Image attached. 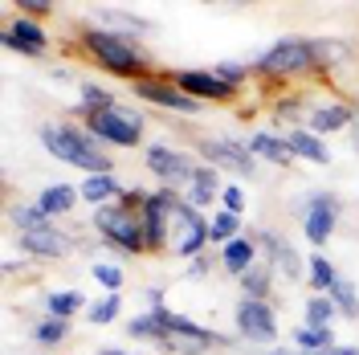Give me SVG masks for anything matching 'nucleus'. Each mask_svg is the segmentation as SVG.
Wrapping results in <instances>:
<instances>
[{
  "mask_svg": "<svg viewBox=\"0 0 359 355\" xmlns=\"http://www.w3.org/2000/svg\"><path fill=\"white\" fill-rule=\"evenodd\" d=\"M98 355H135V351H114V347H107V351H98Z\"/></svg>",
  "mask_w": 359,
  "mask_h": 355,
  "instance_id": "49530a36",
  "label": "nucleus"
},
{
  "mask_svg": "<svg viewBox=\"0 0 359 355\" xmlns=\"http://www.w3.org/2000/svg\"><path fill=\"white\" fill-rule=\"evenodd\" d=\"M78 90H82V102L74 107V114H78L82 123H86L90 114H102V111H114V107H118V102H114V94L107 86H98V82H82Z\"/></svg>",
  "mask_w": 359,
  "mask_h": 355,
  "instance_id": "aec40b11",
  "label": "nucleus"
},
{
  "mask_svg": "<svg viewBox=\"0 0 359 355\" xmlns=\"http://www.w3.org/2000/svg\"><path fill=\"white\" fill-rule=\"evenodd\" d=\"M131 90L143 98V102H151V107H163V111H176V114H201V102L192 98V94H184V90L163 74V78H147V82H131Z\"/></svg>",
  "mask_w": 359,
  "mask_h": 355,
  "instance_id": "9b49d317",
  "label": "nucleus"
},
{
  "mask_svg": "<svg viewBox=\"0 0 359 355\" xmlns=\"http://www.w3.org/2000/svg\"><path fill=\"white\" fill-rule=\"evenodd\" d=\"M335 314H339V307L331 302V294H314L306 302V327H331Z\"/></svg>",
  "mask_w": 359,
  "mask_h": 355,
  "instance_id": "c756f323",
  "label": "nucleus"
},
{
  "mask_svg": "<svg viewBox=\"0 0 359 355\" xmlns=\"http://www.w3.org/2000/svg\"><path fill=\"white\" fill-rule=\"evenodd\" d=\"M0 41H4V49L25 53V58H41L45 49H49L45 29H41L37 21H29V17H17V21L4 25V29H0Z\"/></svg>",
  "mask_w": 359,
  "mask_h": 355,
  "instance_id": "ddd939ff",
  "label": "nucleus"
},
{
  "mask_svg": "<svg viewBox=\"0 0 359 355\" xmlns=\"http://www.w3.org/2000/svg\"><path fill=\"white\" fill-rule=\"evenodd\" d=\"M90 274H94V282H102L111 294H118V290L127 286V274H123L118 266H111V262H94V269H90Z\"/></svg>",
  "mask_w": 359,
  "mask_h": 355,
  "instance_id": "72a5a7b5",
  "label": "nucleus"
},
{
  "mask_svg": "<svg viewBox=\"0 0 359 355\" xmlns=\"http://www.w3.org/2000/svg\"><path fill=\"white\" fill-rule=\"evenodd\" d=\"M172 225H176V237H172V253H180V257H201L204 245H208V221L201 217V208H192L188 200L176 208V217H172Z\"/></svg>",
  "mask_w": 359,
  "mask_h": 355,
  "instance_id": "9d476101",
  "label": "nucleus"
},
{
  "mask_svg": "<svg viewBox=\"0 0 359 355\" xmlns=\"http://www.w3.org/2000/svg\"><path fill=\"white\" fill-rule=\"evenodd\" d=\"M286 143H290L294 159H311V163H331V152H327V143L318 139L314 131H298V127H290L286 131Z\"/></svg>",
  "mask_w": 359,
  "mask_h": 355,
  "instance_id": "a211bd4d",
  "label": "nucleus"
},
{
  "mask_svg": "<svg viewBox=\"0 0 359 355\" xmlns=\"http://www.w3.org/2000/svg\"><path fill=\"white\" fill-rule=\"evenodd\" d=\"M351 114H355V107H347V102H323V107H314L311 111V127L306 131H314L318 139L331 131H343V127H351Z\"/></svg>",
  "mask_w": 359,
  "mask_h": 355,
  "instance_id": "dca6fc26",
  "label": "nucleus"
},
{
  "mask_svg": "<svg viewBox=\"0 0 359 355\" xmlns=\"http://www.w3.org/2000/svg\"><path fill=\"white\" fill-rule=\"evenodd\" d=\"M8 221L17 225V233H33V229H49V217L41 213V204H13Z\"/></svg>",
  "mask_w": 359,
  "mask_h": 355,
  "instance_id": "bb28decb",
  "label": "nucleus"
},
{
  "mask_svg": "<svg viewBox=\"0 0 359 355\" xmlns=\"http://www.w3.org/2000/svg\"><path fill=\"white\" fill-rule=\"evenodd\" d=\"M290 339L302 351H327V347H335V331L331 327H298Z\"/></svg>",
  "mask_w": 359,
  "mask_h": 355,
  "instance_id": "c85d7f7f",
  "label": "nucleus"
},
{
  "mask_svg": "<svg viewBox=\"0 0 359 355\" xmlns=\"http://www.w3.org/2000/svg\"><path fill=\"white\" fill-rule=\"evenodd\" d=\"M253 69L262 74V78H294V74H302V69H314V49L311 41H302V37H282V41H273L253 62Z\"/></svg>",
  "mask_w": 359,
  "mask_h": 355,
  "instance_id": "20e7f679",
  "label": "nucleus"
},
{
  "mask_svg": "<svg viewBox=\"0 0 359 355\" xmlns=\"http://www.w3.org/2000/svg\"><path fill=\"white\" fill-rule=\"evenodd\" d=\"M318 355H359V347H339L335 343V347H327V351H318Z\"/></svg>",
  "mask_w": 359,
  "mask_h": 355,
  "instance_id": "c03bdc74",
  "label": "nucleus"
},
{
  "mask_svg": "<svg viewBox=\"0 0 359 355\" xmlns=\"http://www.w3.org/2000/svg\"><path fill=\"white\" fill-rule=\"evenodd\" d=\"M347 131H351V152L359 156V107H355V114H351V127H347Z\"/></svg>",
  "mask_w": 359,
  "mask_h": 355,
  "instance_id": "37998d69",
  "label": "nucleus"
},
{
  "mask_svg": "<svg viewBox=\"0 0 359 355\" xmlns=\"http://www.w3.org/2000/svg\"><path fill=\"white\" fill-rule=\"evenodd\" d=\"M266 355H298V351H290V347H269Z\"/></svg>",
  "mask_w": 359,
  "mask_h": 355,
  "instance_id": "a18cd8bd",
  "label": "nucleus"
},
{
  "mask_svg": "<svg viewBox=\"0 0 359 355\" xmlns=\"http://www.w3.org/2000/svg\"><path fill=\"white\" fill-rule=\"evenodd\" d=\"M69 339V319H37L33 323V343H41V347H57V343H66Z\"/></svg>",
  "mask_w": 359,
  "mask_h": 355,
  "instance_id": "a878e982",
  "label": "nucleus"
},
{
  "mask_svg": "<svg viewBox=\"0 0 359 355\" xmlns=\"http://www.w3.org/2000/svg\"><path fill=\"white\" fill-rule=\"evenodd\" d=\"M212 74L221 78V82H229V86H245V78H249V69L245 66H237V62H221V66H212Z\"/></svg>",
  "mask_w": 359,
  "mask_h": 355,
  "instance_id": "c9c22d12",
  "label": "nucleus"
},
{
  "mask_svg": "<svg viewBox=\"0 0 359 355\" xmlns=\"http://www.w3.org/2000/svg\"><path fill=\"white\" fill-rule=\"evenodd\" d=\"M306 282L314 286V294H331L339 282V269L323 257V253H314L311 262H306Z\"/></svg>",
  "mask_w": 359,
  "mask_h": 355,
  "instance_id": "393cba45",
  "label": "nucleus"
},
{
  "mask_svg": "<svg viewBox=\"0 0 359 355\" xmlns=\"http://www.w3.org/2000/svg\"><path fill=\"white\" fill-rule=\"evenodd\" d=\"M78 196L86 200V204H94V208H102V204H111V200L123 196V188H118L114 176H86L78 184Z\"/></svg>",
  "mask_w": 359,
  "mask_h": 355,
  "instance_id": "412c9836",
  "label": "nucleus"
},
{
  "mask_svg": "<svg viewBox=\"0 0 359 355\" xmlns=\"http://www.w3.org/2000/svg\"><path fill=\"white\" fill-rule=\"evenodd\" d=\"M237 282H241V294H245V298L269 302V290H273V269H269L266 262H257V266L249 269V274H241Z\"/></svg>",
  "mask_w": 359,
  "mask_h": 355,
  "instance_id": "b1692460",
  "label": "nucleus"
},
{
  "mask_svg": "<svg viewBox=\"0 0 359 355\" xmlns=\"http://www.w3.org/2000/svg\"><path fill=\"white\" fill-rule=\"evenodd\" d=\"M196 156L204 163H212L217 172H233V176L257 172V159L249 152V143H237V139H196Z\"/></svg>",
  "mask_w": 359,
  "mask_h": 355,
  "instance_id": "0eeeda50",
  "label": "nucleus"
},
{
  "mask_svg": "<svg viewBox=\"0 0 359 355\" xmlns=\"http://www.w3.org/2000/svg\"><path fill=\"white\" fill-rule=\"evenodd\" d=\"M237 335L249 339V343H257V347H269L273 339H278V314L269 302H257V298H241L237 302Z\"/></svg>",
  "mask_w": 359,
  "mask_h": 355,
  "instance_id": "6e6552de",
  "label": "nucleus"
},
{
  "mask_svg": "<svg viewBox=\"0 0 359 355\" xmlns=\"http://www.w3.org/2000/svg\"><path fill=\"white\" fill-rule=\"evenodd\" d=\"M249 152H253V159H269V163H278V168H290L294 163V152H290V143H286V135L257 131L249 139Z\"/></svg>",
  "mask_w": 359,
  "mask_h": 355,
  "instance_id": "f3484780",
  "label": "nucleus"
},
{
  "mask_svg": "<svg viewBox=\"0 0 359 355\" xmlns=\"http://www.w3.org/2000/svg\"><path fill=\"white\" fill-rule=\"evenodd\" d=\"M221 266L233 278H241V274H249V269L257 266V245H253L249 233H241V237H233L229 245H221Z\"/></svg>",
  "mask_w": 359,
  "mask_h": 355,
  "instance_id": "2eb2a0df",
  "label": "nucleus"
},
{
  "mask_svg": "<svg viewBox=\"0 0 359 355\" xmlns=\"http://www.w3.org/2000/svg\"><path fill=\"white\" fill-rule=\"evenodd\" d=\"M78 188L74 184H49L41 196H37V204H41L45 217H66V213H74V204H78Z\"/></svg>",
  "mask_w": 359,
  "mask_h": 355,
  "instance_id": "6ab92c4d",
  "label": "nucleus"
},
{
  "mask_svg": "<svg viewBox=\"0 0 359 355\" xmlns=\"http://www.w3.org/2000/svg\"><path fill=\"white\" fill-rule=\"evenodd\" d=\"M94 229L107 237L111 249L127 253V257L147 253V237H143V217H139V208H127V204L111 200V204L94 208Z\"/></svg>",
  "mask_w": 359,
  "mask_h": 355,
  "instance_id": "7ed1b4c3",
  "label": "nucleus"
},
{
  "mask_svg": "<svg viewBox=\"0 0 359 355\" xmlns=\"http://www.w3.org/2000/svg\"><path fill=\"white\" fill-rule=\"evenodd\" d=\"M82 49L98 66H107L118 78H135V82H147L151 78V62L143 53V45L135 37H123V33H107V29H82Z\"/></svg>",
  "mask_w": 359,
  "mask_h": 355,
  "instance_id": "f03ea898",
  "label": "nucleus"
},
{
  "mask_svg": "<svg viewBox=\"0 0 359 355\" xmlns=\"http://www.w3.org/2000/svg\"><path fill=\"white\" fill-rule=\"evenodd\" d=\"M188 204H192V208H208V204H212V200H221V192H212V188H204V184H188Z\"/></svg>",
  "mask_w": 359,
  "mask_h": 355,
  "instance_id": "4c0bfd02",
  "label": "nucleus"
},
{
  "mask_svg": "<svg viewBox=\"0 0 359 355\" xmlns=\"http://www.w3.org/2000/svg\"><path fill=\"white\" fill-rule=\"evenodd\" d=\"M168 78H172L184 94H192L196 102H229V98L237 94V86L221 82L212 69H176V74H168Z\"/></svg>",
  "mask_w": 359,
  "mask_h": 355,
  "instance_id": "f8f14e48",
  "label": "nucleus"
},
{
  "mask_svg": "<svg viewBox=\"0 0 359 355\" xmlns=\"http://www.w3.org/2000/svg\"><path fill=\"white\" fill-rule=\"evenodd\" d=\"M82 307H86L82 290H53V294H45V314L49 319H74Z\"/></svg>",
  "mask_w": 359,
  "mask_h": 355,
  "instance_id": "5701e85b",
  "label": "nucleus"
},
{
  "mask_svg": "<svg viewBox=\"0 0 359 355\" xmlns=\"http://www.w3.org/2000/svg\"><path fill=\"white\" fill-rule=\"evenodd\" d=\"M302 355H318V351H302Z\"/></svg>",
  "mask_w": 359,
  "mask_h": 355,
  "instance_id": "de8ad7c7",
  "label": "nucleus"
},
{
  "mask_svg": "<svg viewBox=\"0 0 359 355\" xmlns=\"http://www.w3.org/2000/svg\"><path fill=\"white\" fill-rule=\"evenodd\" d=\"M192 184H204V188H212V192H221V188H224V184H221V172H217L212 163H201V168H196V180H192Z\"/></svg>",
  "mask_w": 359,
  "mask_h": 355,
  "instance_id": "58836bf2",
  "label": "nucleus"
},
{
  "mask_svg": "<svg viewBox=\"0 0 359 355\" xmlns=\"http://www.w3.org/2000/svg\"><path fill=\"white\" fill-rule=\"evenodd\" d=\"M118 307H123V298L118 294H107V298H98L94 307H90V327H107L118 319Z\"/></svg>",
  "mask_w": 359,
  "mask_h": 355,
  "instance_id": "473e14b6",
  "label": "nucleus"
},
{
  "mask_svg": "<svg viewBox=\"0 0 359 355\" xmlns=\"http://www.w3.org/2000/svg\"><path fill=\"white\" fill-rule=\"evenodd\" d=\"M298 107H302V98H282V102H278V111H273V119H278V123H294Z\"/></svg>",
  "mask_w": 359,
  "mask_h": 355,
  "instance_id": "a19ab883",
  "label": "nucleus"
},
{
  "mask_svg": "<svg viewBox=\"0 0 359 355\" xmlns=\"http://www.w3.org/2000/svg\"><path fill=\"white\" fill-rule=\"evenodd\" d=\"M221 204H224V213L241 217V213H245V192H241L237 184H224V188H221Z\"/></svg>",
  "mask_w": 359,
  "mask_h": 355,
  "instance_id": "e433bc0d",
  "label": "nucleus"
},
{
  "mask_svg": "<svg viewBox=\"0 0 359 355\" xmlns=\"http://www.w3.org/2000/svg\"><path fill=\"white\" fill-rule=\"evenodd\" d=\"M159 331H163V327H159V319H156L151 311L139 314V319H131V323H127V335H131V339H147V343H156Z\"/></svg>",
  "mask_w": 359,
  "mask_h": 355,
  "instance_id": "f704fd0d",
  "label": "nucleus"
},
{
  "mask_svg": "<svg viewBox=\"0 0 359 355\" xmlns=\"http://www.w3.org/2000/svg\"><path fill=\"white\" fill-rule=\"evenodd\" d=\"M294 213L302 217V233H306V241L323 249V245L331 241L335 225H339V196L335 192H311Z\"/></svg>",
  "mask_w": 359,
  "mask_h": 355,
  "instance_id": "423d86ee",
  "label": "nucleus"
},
{
  "mask_svg": "<svg viewBox=\"0 0 359 355\" xmlns=\"http://www.w3.org/2000/svg\"><path fill=\"white\" fill-rule=\"evenodd\" d=\"M41 143L45 152L53 159H62V163H74V168H82V172H90V176H111L114 163L111 156L94 143V135L86 131V127H74V123H45L41 131Z\"/></svg>",
  "mask_w": 359,
  "mask_h": 355,
  "instance_id": "f257e3e1",
  "label": "nucleus"
},
{
  "mask_svg": "<svg viewBox=\"0 0 359 355\" xmlns=\"http://www.w3.org/2000/svg\"><path fill=\"white\" fill-rule=\"evenodd\" d=\"M17 8H21L29 21H37V17H49V13H53V4H49V0H21Z\"/></svg>",
  "mask_w": 359,
  "mask_h": 355,
  "instance_id": "ea45409f",
  "label": "nucleus"
},
{
  "mask_svg": "<svg viewBox=\"0 0 359 355\" xmlns=\"http://www.w3.org/2000/svg\"><path fill=\"white\" fill-rule=\"evenodd\" d=\"M331 302L339 307V314H347V319H359V290H355V282L339 278L335 290H331Z\"/></svg>",
  "mask_w": 359,
  "mask_h": 355,
  "instance_id": "7c9ffc66",
  "label": "nucleus"
},
{
  "mask_svg": "<svg viewBox=\"0 0 359 355\" xmlns=\"http://www.w3.org/2000/svg\"><path fill=\"white\" fill-rule=\"evenodd\" d=\"M17 245H21L29 257H45V262H57V257H66L69 249H74V237H66L62 229H33V233H21L17 237Z\"/></svg>",
  "mask_w": 359,
  "mask_h": 355,
  "instance_id": "4468645a",
  "label": "nucleus"
},
{
  "mask_svg": "<svg viewBox=\"0 0 359 355\" xmlns=\"http://www.w3.org/2000/svg\"><path fill=\"white\" fill-rule=\"evenodd\" d=\"M311 49H314V69L335 66V62H343V58L351 53L343 41H311Z\"/></svg>",
  "mask_w": 359,
  "mask_h": 355,
  "instance_id": "2f4dec72",
  "label": "nucleus"
},
{
  "mask_svg": "<svg viewBox=\"0 0 359 355\" xmlns=\"http://www.w3.org/2000/svg\"><path fill=\"white\" fill-rule=\"evenodd\" d=\"M94 17H98V25H102L107 33H123V37H131V33H147V29H151L147 21H139V17L123 13V8H94Z\"/></svg>",
  "mask_w": 359,
  "mask_h": 355,
  "instance_id": "4be33fe9",
  "label": "nucleus"
},
{
  "mask_svg": "<svg viewBox=\"0 0 359 355\" xmlns=\"http://www.w3.org/2000/svg\"><path fill=\"white\" fill-rule=\"evenodd\" d=\"M233 237H241V217H233V213H217L212 221H208V245H229Z\"/></svg>",
  "mask_w": 359,
  "mask_h": 355,
  "instance_id": "cd10ccee",
  "label": "nucleus"
},
{
  "mask_svg": "<svg viewBox=\"0 0 359 355\" xmlns=\"http://www.w3.org/2000/svg\"><path fill=\"white\" fill-rule=\"evenodd\" d=\"M208 269H212V257H192V262H188V278H208Z\"/></svg>",
  "mask_w": 359,
  "mask_h": 355,
  "instance_id": "79ce46f5",
  "label": "nucleus"
},
{
  "mask_svg": "<svg viewBox=\"0 0 359 355\" xmlns=\"http://www.w3.org/2000/svg\"><path fill=\"white\" fill-rule=\"evenodd\" d=\"M147 168L159 176V188H180V184H192V180H196V168H201V163H192L188 152L151 143V147H147Z\"/></svg>",
  "mask_w": 359,
  "mask_h": 355,
  "instance_id": "1a4fd4ad",
  "label": "nucleus"
},
{
  "mask_svg": "<svg viewBox=\"0 0 359 355\" xmlns=\"http://www.w3.org/2000/svg\"><path fill=\"white\" fill-rule=\"evenodd\" d=\"M86 131L94 135V139L114 143V147H139V143H143V114L127 111V107H114V111L90 114Z\"/></svg>",
  "mask_w": 359,
  "mask_h": 355,
  "instance_id": "39448f33",
  "label": "nucleus"
}]
</instances>
